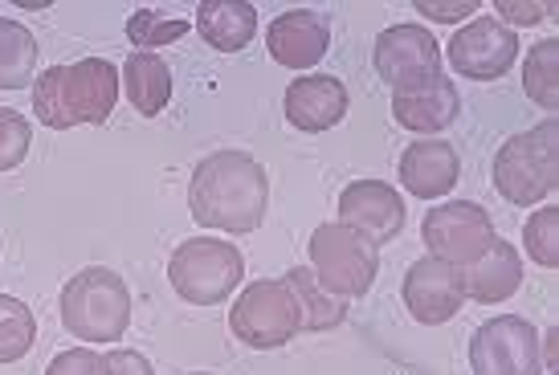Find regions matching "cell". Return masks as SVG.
Returning a JSON list of instances; mask_svg holds the SVG:
<instances>
[{
    "label": "cell",
    "mask_w": 559,
    "mask_h": 375,
    "mask_svg": "<svg viewBox=\"0 0 559 375\" xmlns=\"http://www.w3.org/2000/svg\"><path fill=\"white\" fill-rule=\"evenodd\" d=\"M188 208L197 225L229 237L253 233L270 208L265 168L246 152H213L188 180Z\"/></svg>",
    "instance_id": "6da1fadb"
},
{
    "label": "cell",
    "mask_w": 559,
    "mask_h": 375,
    "mask_svg": "<svg viewBox=\"0 0 559 375\" xmlns=\"http://www.w3.org/2000/svg\"><path fill=\"white\" fill-rule=\"evenodd\" d=\"M62 327L79 343H119L131 327V290L107 266L74 274L62 290Z\"/></svg>",
    "instance_id": "7a4b0ae2"
},
{
    "label": "cell",
    "mask_w": 559,
    "mask_h": 375,
    "mask_svg": "<svg viewBox=\"0 0 559 375\" xmlns=\"http://www.w3.org/2000/svg\"><path fill=\"white\" fill-rule=\"evenodd\" d=\"M495 188L511 204H539L559 188V123L544 119L523 135L498 147L495 156Z\"/></svg>",
    "instance_id": "3957f363"
},
{
    "label": "cell",
    "mask_w": 559,
    "mask_h": 375,
    "mask_svg": "<svg viewBox=\"0 0 559 375\" xmlns=\"http://www.w3.org/2000/svg\"><path fill=\"white\" fill-rule=\"evenodd\" d=\"M241 278H246V262H241L237 245L221 241V237H192L185 245H176L168 262L171 290L192 306L229 302Z\"/></svg>",
    "instance_id": "277c9868"
},
{
    "label": "cell",
    "mask_w": 559,
    "mask_h": 375,
    "mask_svg": "<svg viewBox=\"0 0 559 375\" xmlns=\"http://www.w3.org/2000/svg\"><path fill=\"white\" fill-rule=\"evenodd\" d=\"M229 330H234L237 343L253 347V351L286 347L302 330V311H298L295 290L282 278L246 286V294L237 298L234 311H229Z\"/></svg>",
    "instance_id": "5b68a950"
},
{
    "label": "cell",
    "mask_w": 559,
    "mask_h": 375,
    "mask_svg": "<svg viewBox=\"0 0 559 375\" xmlns=\"http://www.w3.org/2000/svg\"><path fill=\"white\" fill-rule=\"evenodd\" d=\"M311 269L335 298H364L380 269V250L343 225H319L311 233Z\"/></svg>",
    "instance_id": "8992f818"
},
{
    "label": "cell",
    "mask_w": 559,
    "mask_h": 375,
    "mask_svg": "<svg viewBox=\"0 0 559 375\" xmlns=\"http://www.w3.org/2000/svg\"><path fill=\"white\" fill-rule=\"evenodd\" d=\"M469 367L474 375H544L539 330L519 314H498L474 330Z\"/></svg>",
    "instance_id": "52a82bcc"
},
{
    "label": "cell",
    "mask_w": 559,
    "mask_h": 375,
    "mask_svg": "<svg viewBox=\"0 0 559 375\" xmlns=\"http://www.w3.org/2000/svg\"><path fill=\"white\" fill-rule=\"evenodd\" d=\"M420 237L429 245V257L462 269L495 241V225H490V213L481 204L450 201V204H437L433 213H425Z\"/></svg>",
    "instance_id": "ba28073f"
},
{
    "label": "cell",
    "mask_w": 559,
    "mask_h": 375,
    "mask_svg": "<svg viewBox=\"0 0 559 375\" xmlns=\"http://www.w3.org/2000/svg\"><path fill=\"white\" fill-rule=\"evenodd\" d=\"M376 74L389 82L392 94L420 86L429 78H441V49L437 37L425 25H392L376 37L372 49Z\"/></svg>",
    "instance_id": "9c48e42d"
},
{
    "label": "cell",
    "mask_w": 559,
    "mask_h": 375,
    "mask_svg": "<svg viewBox=\"0 0 559 375\" xmlns=\"http://www.w3.org/2000/svg\"><path fill=\"white\" fill-rule=\"evenodd\" d=\"M445 49H450V65L457 70V78L469 82H495L519 62V37L495 16H474L469 25L453 33Z\"/></svg>",
    "instance_id": "30bf717a"
},
{
    "label": "cell",
    "mask_w": 559,
    "mask_h": 375,
    "mask_svg": "<svg viewBox=\"0 0 559 375\" xmlns=\"http://www.w3.org/2000/svg\"><path fill=\"white\" fill-rule=\"evenodd\" d=\"M340 225L372 245H389L404 229V196L384 180H356L340 196Z\"/></svg>",
    "instance_id": "8fae6325"
},
{
    "label": "cell",
    "mask_w": 559,
    "mask_h": 375,
    "mask_svg": "<svg viewBox=\"0 0 559 375\" xmlns=\"http://www.w3.org/2000/svg\"><path fill=\"white\" fill-rule=\"evenodd\" d=\"M462 269L445 266L437 257H420L404 274V306L420 327H441L462 311Z\"/></svg>",
    "instance_id": "7c38bea8"
},
{
    "label": "cell",
    "mask_w": 559,
    "mask_h": 375,
    "mask_svg": "<svg viewBox=\"0 0 559 375\" xmlns=\"http://www.w3.org/2000/svg\"><path fill=\"white\" fill-rule=\"evenodd\" d=\"M265 49L270 58L286 70H311L331 49V21L314 9H286L270 21L265 29Z\"/></svg>",
    "instance_id": "4fadbf2b"
},
{
    "label": "cell",
    "mask_w": 559,
    "mask_h": 375,
    "mask_svg": "<svg viewBox=\"0 0 559 375\" xmlns=\"http://www.w3.org/2000/svg\"><path fill=\"white\" fill-rule=\"evenodd\" d=\"M119 102V70L107 58H82L66 65V110L74 126H103Z\"/></svg>",
    "instance_id": "5bb4252c"
},
{
    "label": "cell",
    "mask_w": 559,
    "mask_h": 375,
    "mask_svg": "<svg viewBox=\"0 0 559 375\" xmlns=\"http://www.w3.org/2000/svg\"><path fill=\"white\" fill-rule=\"evenodd\" d=\"M282 107H286L290 126L307 131V135H323V131L343 123L352 98H347V86L340 78H331V74H307V78L286 86Z\"/></svg>",
    "instance_id": "9a60e30c"
},
{
    "label": "cell",
    "mask_w": 559,
    "mask_h": 375,
    "mask_svg": "<svg viewBox=\"0 0 559 375\" xmlns=\"http://www.w3.org/2000/svg\"><path fill=\"white\" fill-rule=\"evenodd\" d=\"M519 286H523V257L502 237H495L469 266H462V294L478 306L507 302V298L519 294Z\"/></svg>",
    "instance_id": "2e32d148"
},
{
    "label": "cell",
    "mask_w": 559,
    "mask_h": 375,
    "mask_svg": "<svg viewBox=\"0 0 559 375\" xmlns=\"http://www.w3.org/2000/svg\"><path fill=\"white\" fill-rule=\"evenodd\" d=\"M457 114H462V98H457V86L450 78H429L420 86L392 94V119L404 131H417V135L445 131V126L457 123Z\"/></svg>",
    "instance_id": "e0dca14e"
},
{
    "label": "cell",
    "mask_w": 559,
    "mask_h": 375,
    "mask_svg": "<svg viewBox=\"0 0 559 375\" xmlns=\"http://www.w3.org/2000/svg\"><path fill=\"white\" fill-rule=\"evenodd\" d=\"M457 176H462V159H457V147L445 140H417L401 156L404 192H413L420 201L445 196L457 184Z\"/></svg>",
    "instance_id": "ac0fdd59"
},
{
    "label": "cell",
    "mask_w": 559,
    "mask_h": 375,
    "mask_svg": "<svg viewBox=\"0 0 559 375\" xmlns=\"http://www.w3.org/2000/svg\"><path fill=\"white\" fill-rule=\"evenodd\" d=\"M197 33L221 53H241L258 37V9L246 0H204L197 9Z\"/></svg>",
    "instance_id": "d6986e66"
},
{
    "label": "cell",
    "mask_w": 559,
    "mask_h": 375,
    "mask_svg": "<svg viewBox=\"0 0 559 375\" xmlns=\"http://www.w3.org/2000/svg\"><path fill=\"white\" fill-rule=\"evenodd\" d=\"M123 90L135 114L156 119L171 98V70L159 53H131L123 65Z\"/></svg>",
    "instance_id": "ffe728a7"
},
{
    "label": "cell",
    "mask_w": 559,
    "mask_h": 375,
    "mask_svg": "<svg viewBox=\"0 0 559 375\" xmlns=\"http://www.w3.org/2000/svg\"><path fill=\"white\" fill-rule=\"evenodd\" d=\"M37 58H41V46L29 25L0 16V90H25L33 82Z\"/></svg>",
    "instance_id": "44dd1931"
},
{
    "label": "cell",
    "mask_w": 559,
    "mask_h": 375,
    "mask_svg": "<svg viewBox=\"0 0 559 375\" xmlns=\"http://www.w3.org/2000/svg\"><path fill=\"white\" fill-rule=\"evenodd\" d=\"M286 286L295 290L298 298V311H302V330H335L347 318V298H335L331 290L319 286L314 269L295 266L286 274Z\"/></svg>",
    "instance_id": "7402d4cb"
},
{
    "label": "cell",
    "mask_w": 559,
    "mask_h": 375,
    "mask_svg": "<svg viewBox=\"0 0 559 375\" xmlns=\"http://www.w3.org/2000/svg\"><path fill=\"white\" fill-rule=\"evenodd\" d=\"M523 90L539 110L551 119L559 114V41L547 37L539 46H531L527 62H523Z\"/></svg>",
    "instance_id": "603a6c76"
},
{
    "label": "cell",
    "mask_w": 559,
    "mask_h": 375,
    "mask_svg": "<svg viewBox=\"0 0 559 375\" xmlns=\"http://www.w3.org/2000/svg\"><path fill=\"white\" fill-rule=\"evenodd\" d=\"M37 339V318L13 294H0V363H16L33 351Z\"/></svg>",
    "instance_id": "cb8c5ba5"
},
{
    "label": "cell",
    "mask_w": 559,
    "mask_h": 375,
    "mask_svg": "<svg viewBox=\"0 0 559 375\" xmlns=\"http://www.w3.org/2000/svg\"><path fill=\"white\" fill-rule=\"evenodd\" d=\"M188 29H192V25H188L185 16L156 13V9H135L131 21H127V37H131V46L140 49V53H156V49H164L168 41H180Z\"/></svg>",
    "instance_id": "d4e9b609"
},
{
    "label": "cell",
    "mask_w": 559,
    "mask_h": 375,
    "mask_svg": "<svg viewBox=\"0 0 559 375\" xmlns=\"http://www.w3.org/2000/svg\"><path fill=\"white\" fill-rule=\"evenodd\" d=\"M33 114L49 131H70V110H66V65H49L41 78L33 82Z\"/></svg>",
    "instance_id": "484cf974"
},
{
    "label": "cell",
    "mask_w": 559,
    "mask_h": 375,
    "mask_svg": "<svg viewBox=\"0 0 559 375\" xmlns=\"http://www.w3.org/2000/svg\"><path fill=\"white\" fill-rule=\"evenodd\" d=\"M523 250L535 266L556 269L559 266V208H539L531 213V220L523 225Z\"/></svg>",
    "instance_id": "4316f807"
},
{
    "label": "cell",
    "mask_w": 559,
    "mask_h": 375,
    "mask_svg": "<svg viewBox=\"0 0 559 375\" xmlns=\"http://www.w3.org/2000/svg\"><path fill=\"white\" fill-rule=\"evenodd\" d=\"M33 143V126L21 110L0 107V172H13L25 164Z\"/></svg>",
    "instance_id": "83f0119b"
},
{
    "label": "cell",
    "mask_w": 559,
    "mask_h": 375,
    "mask_svg": "<svg viewBox=\"0 0 559 375\" xmlns=\"http://www.w3.org/2000/svg\"><path fill=\"white\" fill-rule=\"evenodd\" d=\"M94 375H156L152 363L143 360L140 351H127V347H110L98 355V372Z\"/></svg>",
    "instance_id": "f1b7e54d"
},
{
    "label": "cell",
    "mask_w": 559,
    "mask_h": 375,
    "mask_svg": "<svg viewBox=\"0 0 559 375\" xmlns=\"http://www.w3.org/2000/svg\"><path fill=\"white\" fill-rule=\"evenodd\" d=\"M98 372V351H91V347H70V351H62L58 360L49 363L46 375H94Z\"/></svg>",
    "instance_id": "f546056e"
},
{
    "label": "cell",
    "mask_w": 559,
    "mask_h": 375,
    "mask_svg": "<svg viewBox=\"0 0 559 375\" xmlns=\"http://www.w3.org/2000/svg\"><path fill=\"white\" fill-rule=\"evenodd\" d=\"M417 13L453 25V21H462V16L478 13V0H457V4H453V0H417Z\"/></svg>",
    "instance_id": "4dcf8cb0"
},
{
    "label": "cell",
    "mask_w": 559,
    "mask_h": 375,
    "mask_svg": "<svg viewBox=\"0 0 559 375\" xmlns=\"http://www.w3.org/2000/svg\"><path fill=\"white\" fill-rule=\"evenodd\" d=\"M495 13H502L511 25H539L547 13H556V4H511V0H495Z\"/></svg>",
    "instance_id": "1f68e13d"
},
{
    "label": "cell",
    "mask_w": 559,
    "mask_h": 375,
    "mask_svg": "<svg viewBox=\"0 0 559 375\" xmlns=\"http://www.w3.org/2000/svg\"><path fill=\"white\" fill-rule=\"evenodd\" d=\"M539 360H544L547 372L559 375V327H551L544 339H539Z\"/></svg>",
    "instance_id": "d6a6232c"
},
{
    "label": "cell",
    "mask_w": 559,
    "mask_h": 375,
    "mask_svg": "<svg viewBox=\"0 0 559 375\" xmlns=\"http://www.w3.org/2000/svg\"><path fill=\"white\" fill-rule=\"evenodd\" d=\"M192 375H213V372H192Z\"/></svg>",
    "instance_id": "836d02e7"
}]
</instances>
